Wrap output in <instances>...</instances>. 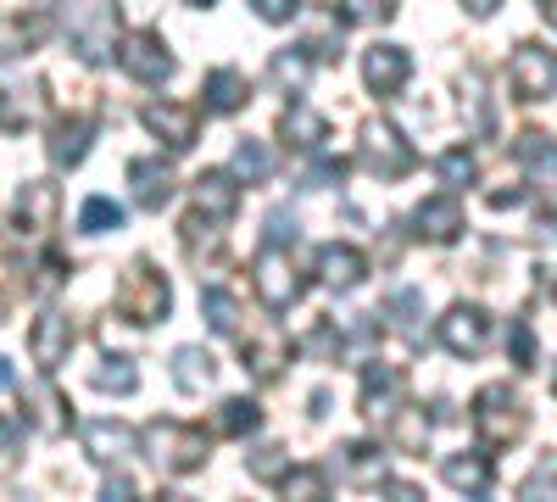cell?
<instances>
[{
	"mask_svg": "<svg viewBox=\"0 0 557 502\" xmlns=\"http://www.w3.org/2000/svg\"><path fill=\"white\" fill-rule=\"evenodd\" d=\"M251 273H257V296L273 307V313H285V307H296L301 302V273H296V262L285 257V252H278L273 241L257 252V262H251Z\"/></svg>",
	"mask_w": 557,
	"mask_h": 502,
	"instance_id": "obj_6",
	"label": "cell"
},
{
	"mask_svg": "<svg viewBox=\"0 0 557 502\" xmlns=\"http://www.w3.org/2000/svg\"><path fill=\"white\" fill-rule=\"evenodd\" d=\"M462 7H469V12H474V17H491V12H496V7H502V0H462Z\"/></svg>",
	"mask_w": 557,
	"mask_h": 502,
	"instance_id": "obj_51",
	"label": "cell"
},
{
	"mask_svg": "<svg viewBox=\"0 0 557 502\" xmlns=\"http://www.w3.org/2000/svg\"><path fill=\"white\" fill-rule=\"evenodd\" d=\"M101 497H112V502H134L139 491H134V480H128V475H112V480L101 486Z\"/></svg>",
	"mask_w": 557,
	"mask_h": 502,
	"instance_id": "obj_48",
	"label": "cell"
},
{
	"mask_svg": "<svg viewBox=\"0 0 557 502\" xmlns=\"http://www.w3.org/2000/svg\"><path fill=\"white\" fill-rule=\"evenodd\" d=\"M257 425H262V407L251 396H228V402H218V414H212V430L218 436H235V441L251 436Z\"/></svg>",
	"mask_w": 557,
	"mask_h": 502,
	"instance_id": "obj_29",
	"label": "cell"
},
{
	"mask_svg": "<svg viewBox=\"0 0 557 502\" xmlns=\"http://www.w3.org/2000/svg\"><path fill=\"white\" fill-rule=\"evenodd\" d=\"M28 352H34V363L45 375H57L62 363H67V352H73V318H62V313H39L34 318V330H28Z\"/></svg>",
	"mask_w": 557,
	"mask_h": 502,
	"instance_id": "obj_12",
	"label": "cell"
},
{
	"mask_svg": "<svg viewBox=\"0 0 557 502\" xmlns=\"http://www.w3.org/2000/svg\"><path fill=\"white\" fill-rule=\"evenodd\" d=\"M441 475H446V486L462 491V497H485V491H491V458H485V452H457V458L441 464Z\"/></svg>",
	"mask_w": 557,
	"mask_h": 502,
	"instance_id": "obj_22",
	"label": "cell"
},
{
	"mask_svg": "<svg viewBox=\"0 0 557 502\" xmlns=\"http://www.w3.org/2000/svg\"><path fill=\"white\" fill-rule=\"evenodd\" d=\"M39 34H45V17H28V23H0V62L17 57L23 45H34Z\"/></svg>",
	"mask_w": 557,
	"mask_h": 502,
	"instance_id": "obj_38",
	"label": "cell"
},
{
	"mask_svg": "<svg viewBox=\"0 0 557 502\" xmlns=\"http://www.w3.org/2000/svg\"><path fill=\"white\" fill-rule=\"evenodd\" d=\"M552 486H557V458H541V469L524 480V497H546Z\"/></svg>",
	"mask_w": 557,
	"mask_h": 502,
	"instance_id": "obj_47",
	"label": "cell"
},
{
	"mask_svg": "<svg viewBox=\"0 0 557 502\" xmlns=\"http://www.w3.org/2000/svg\"><path fill=\"white\" fill-rule=\"evenodd\" d=\"M435 173H441V185H451V191H462V185H474V157L469 151H441L435 157Z\"/></svg>",
	"mask_w": 557,
	"mask_h": 502,
	"instance_id": "obj_37",
	"label": "cell"
},
{
	"mask_svg": "<svg viewBox=\"0 0 557 502\" xmlns=\"http://www.w3.org/2000/svg\"><path fill=\"white\" fill-rule=\"evenodd\" d=\"M246 101H251V84H246L235 68L207 73V107H212V112H240Z\"/></svg>",
	"mask_w": 557,
	"mask_h": 502,
	"instance_id": "obj_27",
	"label": "cell"
},
{
	"mask_svg": "<svg viewBox=\"0 0 557 502\" xmlns=\"http://www.w3.org/2000/svg\"><path fill=\"white\" fill-rule=\"evenodd\" d=\"M28 419H34L45 436H62V430L73 425V414H67V396H62L57 385H34V391H28Z\"/></svg>",
	"mask_w": 557,
	"mask_h": 502,
	"instance_id": "obj_26",
	"label": "cell"
},
{
	"mask_svg": "<svg viewBox=\"0 0 557 502\" xmlns=\"http://www.w3.org/2000/svg\"><path fill=\"white\" fill-rule=\"evenodd\" d=\"M278 134H285L290 146H301V151H318L323 140H330V118L296 101V107H285V118H278Z\"/></svg>",
	"mask_w": 557,
	"mask_h": 502,
	"instance_id": "obj_23",
	"label": "cell"
},
{
	"mask_svg": "<svg viewBox=\"0 0 557 502\" xmlns=\"http://www.w3.org/2000/svg\"><path fill=\"white\" fill-rule=\"evenodd\" d=\"M190 7H218V0H190Z\"/></svg>",
	"mask_w": 557,
	"mask_h": 502,
	"instance_id": "obj_54",
	"label": "cell"
},
{
	"mask_svg": "<svg viewBox=\"0 0 557 502\" xmlns=\"http://www.w3.org/2000/svg\"><path fill=\"white\" fill-rule=\"evenodd\" d=\"M307 352H318V357H335V352H341V330H335V325H318V330L307 335Z\"/></svg>",
	"mask_w": 557,
	"mask_h": 502,
	"instance_id": "obj_46",
	"label": "cell"
},
{
	"mask_svg": "<svg viewBox=\"0 0 557 502\" xmlns=\"http://www.w3.org/2000/svg\"><path fill=\"white\" fill-rule=\"evenodd\" d=\"M67 34H73V51L84 62H107L112 45H117V7L112 0H89L84 12L67 17Z\"/></svg>",
	"mask_w": 557,
	"mask_h": 502,
	"instance_id": "obj_5",
	"label": "cell"
},
{
	"mask_svg": "<svg viewBox=\"0 0 557 502\" xmlns=\"http://www.w3.org/2000/svg\"><path fill=\"white\" fill-rule=\"evenodd\" d=\"M318 280L330 285V291H357L362 280H368V257L357 252V246H323L318 252Z\"/></svg>",
	"mask_w": 557,
	"mask_h": 502,
	"instance_id": "obj_19",
	"label": "cell"
},
{
	"mask_svg": "<svg viewBox=\"0 0 557 502\" xmlns=\"http://www.w3.org/2000/svg\"><path fill=\"white\" fill-rule=\"evenodd\" d=\"M535 7H541V17H546V23L557 28V0H535Z\"/></svg>",
	"mask_w": 557,
	"mask_h": 502,
	"instance_id": "obj_52",
	"label": "cell"
},
{
	"mask_svg": "<svg viewBox=\"0 0 557 502\" xmlns=\"http://www.w3.org/2000/svg\"><path fill=\"white\" fill-rule=\"evenodd\" d=\"M89 140H96V118L78 112V118H62L57 134H51V162L57 168H78L89 157Z\"/></svg>",
	"mask_w": 557,
	"mask_h": 502,
	"instance_id": "obj_20",
	"label": "cell"
},
{
	"mask_svg": "<svg viewBox=\"0 0 557 502\" xmlns=\"http://www.w3.org/2000/svg\"><path fill=\"white\" fill-rule=\"evenodd\" d=\"M7 385H12V363H7V357H0V391H7Z\"/></svg>",
	"mask_w": 557,
	"mask_h": 502,
	"instance_id": "obj_53",
	"label": "cell"
},
{
	"mask_svg": "<svg viewBox=\"0 0 557 502\" xmlns=\"http://www.w3.org/2000/svg\"><path fill=\"white\" fill-rule=\"evenodd\" d=\"M57 212H62V191L51 179H28L17 191V235H51L57 230Z\"/></svg>",
	"mask_w": 557,
	"mask_h": 502,
	"instance_id": "obj_10",
	"label": "cell"
},
{
	"mask_svg": "<svg viewBox=\"0 0 557 502\" xmlns=\"http://www.w3.org/2000/svg\"><path fill=\"white\" fill-rule=\"evenodd\" d=\"M535 241H541V246H557V218H552V212L535 223Z\"/></svg>",
	"mask_w": 557,
	"mask_h": 502,
	"instance_id": "obj_50",
	"label": "cell"
},
{
	"mask_svg": "<svg viewBox=\"0 0 557 502\" xmlns=\"http://www.w3.org/2000/svg\"><path fill=\"white\" fill-rule=\"evenodd\" d=\"M396 7H391V0H341V17L346 23H385Z\"/></svg>",
	"mask_w": 557,
	"mask_h": 502,
	"instance_id": "obj_40",
	"label": "cell"
},
{
	"mask_svg": "<svg viewBox=\"0 0 557 502\" xmlns=\"http://www.w3.org/2000/svg\"><path fill=\"white\" fill-rule=\"evenodd\" d=\"M96 391H117V396H128V391H139V369L128 357H107L101 369H96Z\"/></svg>",
	"mask_w": 557,
	"mask_h": 502,
	"instance_id": "obj_36",
	"label": "cell"
},
{
	"mask_svg": "<svg viewBox=\"0 0 557 502\" xmlns=\"http://www.w3.org/2000/svg\"><path fill=\"white\" fill-rule=\"evenodd\" d=\"M128 191H134V207L162 212L173 201V168L157 162V157H134L128 162Z\"/></svg>",
	"mask_w": 557,
	"mask_h": 502,
	"instance_id": "obj_13",
	"label": "cell"
},
{
	"mask_svg": "<svg viewBox=\"0 0 557 502\" xmlns=\"http://www.w3.org/2000/svg\"><path fill=\"white\" fill-rule=\"evenodd\" d=\"M385 441H391L396 452H424V441H430L424 414H412V407H396L391 425H385Z\"/></svg>",
	"mask_w": 557,
	"mask_h": 502,
	"instance_id": "obj_32",
	"label": "cell"
},
{
	"mask_svg": "<svg viewBox=\"0 0 557 502\" xmlns=\"http://www.w3.org/2000/svg\"><path fill=\"white\" fill-rule=\"evenodd\" d=\"M78 223L89 235H107V230H123V207L112 201V196H89L84 201V212H78Z\"/></svg>",
	"mask_w": 557,
	"mask_h": 502,
	"instance_id": "obj_35",
	"label": "cell"
},
{
	"mask_svg": "<svg viewBox=\"0 0 557 502\" xmlns=\"http://www.w3.org/2000/svg\"><path fill=\"white\" fill-rule=\"evenodd\" d=\"M474 436H480L485 452L513 446L524 436V402L513 396V385H485L474 396Z\"/></svg>",
	"mask_w": 557,
	"mask_h": 502,
	"instance_id": "obj_1",
	"label": "cell"
},
{
	"mask_svg": "<svg viewBox=\"0 0 557 502\" xmlns=\"http://www.w3.org/2000/svg\"><path fill=\"white\" fill-rule=\"evenodd\" d=\"M412 230H418V241H430V246H451V241L462 235V207H457V196H430L424 207L412 212Z\"/></svg>",
	"mask_w": 557,
	"mask_h": 502,
	"instance_id": "obj_16",
	"label": "cell"
},
{
	"mask_svg": "<svg viewBox=\"0 0 557 502\" xmlns=\"http://www.w3.org/2000/svg\"><path fill=\"white\" fill-rule=\"evenodd\" d=\"M78 436H84V452L96 464H123V458H134V446H139V430H128L117 419H89Z\"/></svg>",
	"mask_w": 557,
	"mask_h": 502,
	"instance_id": "obj_14",
	"label": "cell"
},
{
	"mask_svg": "<svg viewBox=\"0 0 557 502\" xmlns=\"http://www.w3.org/2000/svg\"><path fill=\"white\" fill-rule=\"evenodd\" d=\"M441 346H446L451 357H480V352L491 346V313L457 302V307L441 318Z\"/></svg>",
	"mask_w": 557,
	"mask_h": 502,
	"instance_id": "obj_9",
	"label": "cell"
},
{
	"mask_svg": "<svg viewBox=\"0 0 557 502\" xmlns=\"http://www.w3.org/2000/svg\"><path fill=\"white\" fill-rule=\"evenodd\" d=\"M278 491L301 497V502H318V497H330V475H323V469H285V475H278Z\"/></svg>",
	"mask_w": 557,
	"mask_h": 502,
	"instance_id": "obj_34",
	"label": "cell"
},
{
	"mask_svg": "<svg viewBox=\"0 0 557 502\" xmlns=\"http://www.w3.org/2000/svg\"><path fill=\"white\" fill-rule=\"evenodd\" d=\"M507 357H513V369H535V330L524 318H513V330H507Z\"/></svg>",
	"mask_w": 557,
	"mask_h": 502,
	"instance_id": "obj_39",
	"label": "cell"
},
{
	"mask_svg": "<svg viewBox=\"0 0 557 502\" xmlns=\"http://www.w3.org/2000/svg\"><path fill=\"white\" fill-rule=\"evenodd\" d=\"M235 173H240V185H262V179H273V151H268V140H240V146H235Z\"/></svg>",
	"mask_w": 557,
	"mask_h": 502,
	"instance_id": "obj_33",
	"label": "cell"
},
{
	"mask_svg": "<svg viewBox=\"0 0 557 502\" xmlns=\"http://www.w3.org/2000/svg\"><path fill=\"white\" fill-rule=\"evenodd\" d=\"M401 385H407V375L396 369V363H368L362 369V414L368 419H391Z\"/></svg>",
	"mask_w": 557,
	"mask_h": 502,
	"instance_id": "obj_15",
	"label": "cell"
},
{
	"mask_svg": "<svg viewBox=\"0 0 557 502\" xmlns=\"http://www.w3.org/2000/svg\"><path fill=\"white\" fill-rule=\"evenodd\" d=\"M201 313H207V325H212L218 335H240V330H246V325H240V318H246V313H240V302L228 296L223 285L201 291Z\"/></svg>",
	"mask_w": 557,
	"mask_h": 502,
	"instance_id": "obj_30",
	"label": "cell"
},
{
	"mask_svg": "<svg viewBox=\"0 0 557 502\" xmlns=\"http://www.w3.org/2000/svg\"><path fill=\"white\" fill-rule=\"evenodd\" d=\"M196 212L212 223H228L240 212V179L235 173H201L196 179Z\"/></svg>",
	"mask_w": 557,
	"mask_h": 502,
	"instance_id": "obj_18",
	"label": "cell"
},
{
	"mask_svg": "<svg viewBox=\"0 0 557 502\" xmlns=\"http://www.w3.org/2000/svg\"><path fill=\"white\" fill-rule=\"evenodd\" d=\"M380 486H385L391 502H412V497H418V486H407V480H380Z\"/></svg>",
	"mask_w": 557,
	"mask_h": 502,
	"instance_id": "obj_49",
	"label": "cell"
},
{
	"mask_svg": "<svg viewBox=\"0 0 557 502\" xmlns=\"http://www.w3.org/2000/svg\"><path fill=\"white\" fill-rule=\"evenodd\" d=\"M552 396H557V369H552Z\"/></svg>",
	"mask_w": 557,
	"mask_h": 502,
	"instance_id": "obj_55",
	"label": "cell"
},
{
	"mask_svg": "<svg viewBox=\"0 0 557 502\" xmlns=\"http://www.w3.org/2000/svg\"><path fill=\"white\" fill-rule=\"evenodd\" d=\"M168 307H173V291L162 280V268L134 262L117 285V318H128V325H162Z\"/></svg>",
	"mask_w": 557,
	"mask_h": 502,
	"instance_id": "obj_2",
	"label": "cell"
},
{
	"mask_svg": "<svg viewBox=\"0 0 557 502\" xmlns=\"http://www.w3.org/2000/svg\"><path fill=\"white\" fill-rule=\"evenodd\" d=\"M519 162L530 173V185L557 191V140H546V134H524V140H519Z\"/></svg>",
	"mask_w": 557,
	"mask_h": 502,
	"instance_id": "obj_24",
	"label": "cell"
},
{
	"mask_svg": "<svg viewBox=\"0 0 557 502\" xmlns=\"http://www.w3.org/2000/svg\"><path fill=\"white\" fill-rule=\"evenodd\" d=\"M117 62H123V73L139 78V84H168V78H173V57H168V45H162L151 28H134V34L117 45Z\"/></svg>",
	"mask_w": 557,
	"mask_h": 502,
	"instance_id": "obj_8",
	"label": "cell"
},
{
	"mask_svg": "<svg viewBox=\"0 0 557 502\" xmlns=\"http://www.w3.org/2000/svg\"><path fill=\"white\" fill-rule=\"evenodd\" d=\"M146 441H151V458H157L168 475H190V469L207 464V436H201L196 425H173V419H162V425L146 430Z\"/></svg>",
	"mask_w": 557,
	"mask_h": 502,
	"instance_id": "obj_3",
	"label": "cell"
},
{
	"mask_svg": "<svg viewBox=\"0 0 557 502\" xmlns=\"http://www.w3.org/2000/svg\"><path fill=\"white\" fill-rule=\"evenodd\" d=\"M251 12H257L262 23H290V17L301 12V0H251Z\"/></svg>",
	"mask_w": 557,
	"mask_h": 502,
	"instance_id": "obj_43",
	"label": "cell"
},
{
	"mask_svg": "<svg viewBox=\"0 0 557 502\" xmlns=\"http://www.w3.org/2000/svg\"><path fill=\"white\" fill-rule=\"evenodd\" d=\"M507 84H513L519 101H546L557 89V51H546V45H519L513 62H507Z\"/></svg>",
	"mask_w": 557,
	"mask_h": 502,
	"instance_id": "obj_7",
	"label": "cell"
},
{
	"mask_svg": "<svg viewBox=\"0 0 557 502\" xmlns=\"http://www.w3.org/2000/svg\"><path fill=\"white\" fill-rule=\"evenodd\" d=\"M139 118H146V128L157 134L168 151H190L196 146V128H201L196 107H184V101H151Z\"/></svg>",
	"mask_w": 557,
	"mask_h": 502,
	"instance_id": "obj_11",
	"label": "cell"
},
{
	"mask_svg": "<svg viewBox=\"0 0 557 502\" xmlns=\"http://www.w3.org/2000/svg\"><path fill=\"white\" fill-rule=\"evenodd\" d=\"M240 352H246V363H251V375H257V380H278V369L290 363V352H285V341H278V335L240 341Z\"/></svg>",
	"mask_w": 557,
	"mask_h": 502,
	"instance_id": "obj_31",
	"label": "cell"
},
{
	"mask_svg": "<svg viewBox=\"0 0 557 502\" xmlns=\"http://www.w3.org/2000/svg\"><path fill=\"white\" fill-rule=\"evenodd\" d=\"M212 375H218V363H212V352H201V346H178L173 352V385L178 391H207L212 385Z\"/></svg>",
	"mask_w": 557,
	"mask_h": 502,
	"instance_id": "obj_25",
	"label": "cell"
},
{
	"mask_svg": "<svg viewBox=\"0 0 557 502\" xmlns=\"http://www.w3.org/2000/svg\"><path fill=\"white\" fill-rule=\"evenodd\" d=\"M17 452H23V425L17 419H0V469H7Z\"/></svg>",
	"mask_w": 557,
	"mask_h": 502,
	"instance_id": "obj_44",
	"label": "cell"
},
{
	"mask_svg": "<svg viewBox=\"0 0 557 502\" xmlns=\"http://www.w3.org/2000/svg\"><path fill=\"white\" fill-rule=\"evenodd\" d=\"M273 78H278V84H301V78H307V57H301V51L273 57Z\"/></svg>",
	"mask_w": 557,
	"mask_h": 502,
	"instance_id": "obj_45",
	"label": "cell"
},
{
	"mask_svg": "<svg viewBox=\"0 0 557 502\" xmlns=\"http://www.w3.org/2000/svg\"><path fill=\"white\" fill-rule=\"evenodd\" d=\"M290 464H285V452H278V446H262L257 452V458H251V480H273L278 486V475H285Z\"/></svg>",
	"mask_w": 557,
	"mask_h": 502,
	"instance_id": "obj_42",
	"label": "cell"
},
{
	"mask_svg": "<svg viewBox=\"0 0 557 502\" xmlns=\"http://www.w3.org/2000/svg\"><path fill=\"white\" fill-rule=\"evenodd\" d=\"M341 469H346L351 480H362V486H380V480H385V452H380L374 441H346V446H341Z\"/></svg>",
	"mask_w": 557,
	"mask_h": 502,
	"instance_id": "obj_28",
	"label": "cell"
},
{
	"mask_svg": "<svg viewBox=\"0 0 557 502\" xmlns=\"http://www.w3.org/2000/svg\"><path fill=\"white\" fill-rule=\"evenodd\" d=\"M407 73H412V57L401 51V45H374V51L362 57V78H368L374 96H396V89L407 84Z\"/></svg>",
	"mask_w": 557,
	"mask_h": 502,
	"instance_id": "obj_17",
	"label": "cell"
},
{
	"mask_svg": "<svg viewBox=\"0 0 557 502\" xmlns=\"http://www.w3.org/2000/svg\"><path fill=\"white\" fill-rule=\"evenodd\" d=\"M357 157H362L368 173H380L385 185H391V179H407V173L418 168V151L401 140L391 123H362V146H357Z\"/></svg>",
	"mask_w": 557,
	"mask_h": 502,
	"instance_id": "obj_4",
	"label": "cell"
},
{
	"mask_svg": "<svg viewBox=\"0 0 557 502\" xmlns=\"http://www.w3.org/2000/svg\"><path fill=\"white\" fill-rule=\"evenodd\" d=\"M391 313H396V325L418 341V313H424V296H418V291H396L391 296Z\"/></svg>",
	"mask_w": 557,
	"mask_h": 502,
	"instance_id": "obj_41",
	"label": "cell"
},
{
	"mask_svg": "<svg viewBox=\"0 0 557 502\" xmlns=\"http://www.w3.org/2000/svg\"><path fill=\"white\" fill-rule=\"evenodd\" d=\"M39 112H45L39 84H7V89H0V128H7V134L34 128V123H39Z\"/></svg>",
	"mask_w": 557,
	"mask_h": 502,
	"instance_id": "obj_21",
	"label": "cell"
}]
</instances>
